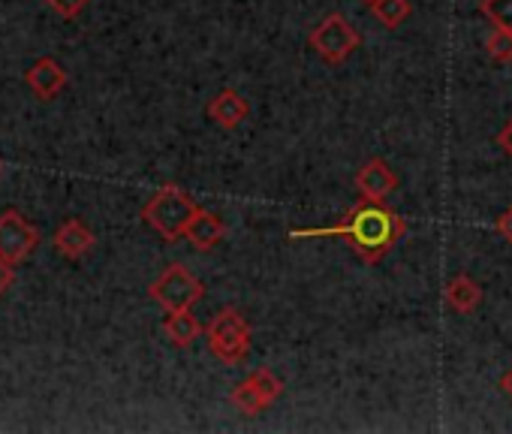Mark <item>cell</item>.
<instances>
[{
	"label": "cell",
	"instance_id": "cell-1",
	"mask_svg": "<svg viewBox=\"0 0 512 434\" xmlns=\"http://www.w3.org/2000/svg\"><path fill=\"white\" fill-rule=\"evenodd\" d=\"M287 236L290 239H347L359 260L380 263L407 236V221L398 211L386 208L383 202L362 199L332 227H305V230H290Z\"/></svg>",
	"mask_w": 512,
	"mask_h": 434
},
{
	"label": "cell",
	"instance_id": "cell-2",
	"mask_svg": "<svg viewBox=\"0 0 512 434\" xmlns=\"http://www.w3.org/2000/svg\"><path fill=\"white\" fill-rule=\"evenodd\" d=\"M199 214V205L190 193H184L175 184H163L145 205H142V221L157 230L166 242L184 239L190 221Z\"/></svg>",
	"mask_w": 512,
	"mask_h": 434
},
{
	"label": "cell",
	"instance_id": "cell-3",
	"mask_svg": "<svg viewBox=\"0 0 512 434\" xmlns=\"http://www.w3.org/2000/svg\"><path fill=\"white\" fill-rule=\"evenodd\" d=\"M208 350L226 365H238L250 353V323L238 308H220L205 329Z\"/></svg>",
	"mask_w": 512,
	"mask_h": 434
},
{
	"label": "cell",
	"instance_id": "cell-4",
	"mask_svg": "<svg viewBox=\"0 0 512 434\" xmlns=\"http://www.w3.org/2000/svg\"><path fill=\"white\" fill-rule=\"evenodd\" d=\"M359 43H362V37H359V31L341 16V13H332V16H326L314 31H311V37H308V49L320 58V61H326V64H344L356 49H359Z\"/></svg>",
	"mask_w": 512,
	"mask_h": 434
},
{
	"label": "cell",
	"instance_id": "cell-5",
	"mask_svg": "<svg viewBox=\"0 0 512 434\" xmlns=\"http://www.w3.org/2000/svg\"><path fill=\"white\" fill-rule=\"evenodd\" d=\"M148 293L166 311H181V308H193L205 296V284L193 278L190 269H184L181 263H172L160 272V278L148 287Z\"/></svg>",
	"mask_w": 512,
	"mask_h": 434
},
{
	"label": "cell",
	"instance_id": "cell-6",
	"mask_svg": "<svg viewBox=\"0 0 512 434\" xmlns=\"http://www.w3.org/2000/svg\"><path fill=\"white\" fill-rule=\"evenodd\" d=\"M281 395H284V383L278 380V374H272L269 368H256V371H250V374L232 389V404H235L244 416H260V413L269 410Z\"/></svg>",
	"mask_w": 512,
	"mask_h": 434
},
{
	"label": "cell",
	"instance_id": "cell-7",
	"mask_svg": "<svg viewBox=\"0 0 512 434\" xmlns=\"http://www.w3.org/2000/svg\"><path fill=\"white\" fill-rule=\"evenodd\" d=\"M40 245V230L19 211H4L0 214V257L7 263L19 266L34 254Z\"/></svg>",
	"mask_w": 512,
	"mask_h": 434
},
{
	"label": "cell",
	"instance_id": "cell-8",
	"mask_svg": "<svg viewBox=\"0 0 512 434\" xmlns=\"http://www.w3.org/2000/svg\"><path fill=\"white\" fill-rule=\"evenodd\" d=\"M356 190L362 199H371V202H386L395 190H398V172L380 160V157H371L359 172H356Z\"/></svg>",
	"mask_w": 512,
	"mask_h": 434
},
{
	"label": "cell",
	"instance_id": "cell-9",
	"mask_svg": "<svg viewBox=\"0 0 512 434\" xmlns=\"http://www.w3.org/2000/svg\"><path fill=\"white\" fill-rule=\"evenodd\" d=\"M247 115H250V106H247L244 94H238L235 88H226V91L214 94L211 103H208V118L223 130H235Z\"/></svg>",
	"mask_w": 512,
	"mask_h": 434
},
{
	"label": "cell",
	"instance_id": "cell-10",
	"mask_svg": "<svg viewBox=\"0 0 512 434\" xmlns=\"http://www.w3.org/2000/svg\"><path fill=\"white\" fill-rule=\"evenodd\" d=\"M226 236V224L220 221V214L199 208V214L190 221L184 239L196 248V251H211L214 245H220V239Z\"/></svg>",
	"mask_w": 512,
	"mask_h": 434
},
{
	"label": "cell",
	"instance_id": "cell-11",
	"mask_svg": "<svg viewBox=\"0 0 512 434\" xmlns=\"http://www.w3.org/2000/svg\"><path fill=\"white\" fill-rule=\"evenodd\" d=\"M28 85L40 100H55L64 85H67V73L58 67V61L52 58H40L31 70H28Z\"/></svg>",
	"mask_w": 512,
	"mask_h": 434
},
{
	"label": "cell",
	"instance_id": "cell-12",
	"mask_svg": "<svg viewBox=\"0 0 512 434\" xmlns=\"http://www.w3.org/2000/svg\"><path fill=\"white\" fill-rule=\"evenodd\" d=\"M55 248L67 260H79L94 248V233L82 221H67L55 230Z\"/></svg>",
	"mask_w": 512,
	"mask_h": 434
},
{
	"label": "cell",
	"instance_id": "cell-13",
	"mask_svg": "<svg viewBox=\"0 0 512 434\" xmlns=\"http://www.w3.org/2000/svg\"><path fill=\"white\" fill-rule=\"evenodd\" d=\"M446 305L458 314H473L482 302V287L470 278V275H455L446 284Z\"/></svg>",
	"mask_w": 512,
	"mask_h": 434
},
{
	"label": "cell",
	"instance_id": "cell-14",
	"mask_svg": "<svg viewBox=\"0 0 512 434\" xmlns=\"http://www.w3.org/2000/svg\"><path fill=\"white\" fill-rule=\"evenodd\" d=\"M163 335H166L175 347H190V344L202 335V326H199V320L193 317V311H190V308L166 311Z\"/></svg>",
	"mask_w": 512,
	"mask_h": 434
},
{
	"label": "cell",
	"instance_id": "cell-15",
	"mask_svg": "<svg viewBox=\"0 0 512 434\" xmlns=\"http://www.w3.org/2000/svg\"><path fill=\"white\" fill-rule=\"evenodd\" d=\"M371 13L383 28H398V25H404L410 19L413 4H410V0H374Z\"/></svg>",
	"mask_w": 512,
	"mask_h": 434
},
{
	"label": "cell",
	"instance_id": "cell-16",
	"mask_svg": "<svg viewBox=\"0 0 512 434\" xmlns=\"http://www.w3.org/2000/svg\"><path fill=\"white\" fill-rule=\"evenodd\" d=\"M485 52L494 64H512V31L491 28V34L485 40Z\"/></svg>",
	"mask_w": 512,
	"mask_h": 434
},
{
	"label": "cell",
	"instance_id": "cell-17",
	"mask_svg": "<svg viewBox=\"0 0 512 434\" xmlns=\"http://www.w3.org/2000/svg\"><path fill=\"white\" fill-rule=\"evenodd\" d=\"M479 13L494 25V28H506L512 31V0H482Z\"/></svg>",
	"mask_w": 512,
	"mask_h": 434
},
{
	"label": "cell",
	"instance_id": "cell-18",
	"mask_svg": "<svg viewBox=\"0 0 512 434\" xmlns=\"http://www.w3.org/2000/svg\"><path fill=\"white\" fill-rule=\"evenodd\" d=\"M49 10L58 13L61 19H76L85 7H88V0H46Z\"/></svg>",
	"mask_w": 512,
	"mask_h": 434
},
{
	"label": "cell",
	"instance_id": "cell-19",
	"mask_svg": "<svg viewBox=\"0 0 512 434\" xmlns=\"http://www.w3.org/2000/svg\"><path fill=\"white\" fill-rule=\"evenodd\" d=\"M494 230H497V236L503 239V242H509L512 245V205L497 217V221H494Z\"/></svg>",
	"mask_w": 512,
	"mask_h": 434
},
{
	"label": "cell",
	"instance_id": "cell-20",
	"mask_svg": "<svg viewBox=\"0 0 512 434\" xmlns=\"http://www.w3.org/2000/svg\"><path fill=\"white\" fill-rule=\"evenodd\" d=\"M497 145H500V151L512 160V118L500 127V133H497Z\"/></svg>",
	"mask_w": 512,
	"mask_h": 434
},
{
	"label": "cell",
	"instance_id": "cell-21",
	"mask_svg": "<svg viewBox=\"0 0 512 434\" xmlns=\"http://www.w3.org/2000/svg\"><path fill=\"white\" fill-rule=\"evenodd\" d=\"M10 284H13V263H7L4 257H0V296L7 293Z\"/></svg>",
	"mask_w": 512,
	"mask_h": 434
},
{
	"label": "cell",
	"instance_id": "cell-22",
	"mask_svg": "<svg viewBox=\"0 0 512 434\" xmlns=\"http://www.w3.org/2000/svg\"><path fill=\"white\" fill-rule=\"evenodd\" d=\"M500 389H503V395H506V398L512 401V368H509V371H506V374L500 377Z\"/></svg>",
	"mask_w": 512,
	"mask_h": 434
},
{
	"label": "cell",
	"instance_id": "cell-23",
	"mask_svg": "<svg viewBox=\"0 0 512 434\" xmlns=\"http://www.w3.org/2000/svg\"><path fill=\"white\" fill-rule=\"evenodd\" d=\"M362 4H368V7H371V4H374V0H362Z\"/></svg>",
	"mask_w": 512,
	"mask_h": 434
}]
</instances>
